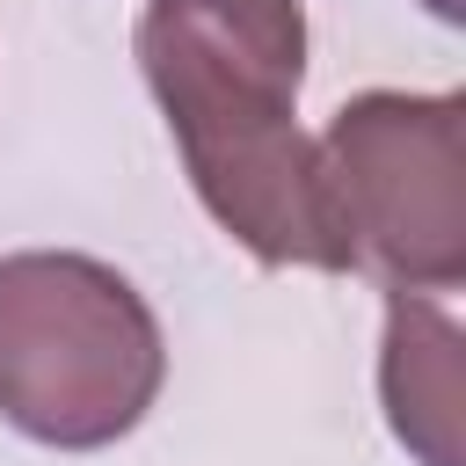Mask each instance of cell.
<instances>
[{
  "mask_svg": "<svg viewBox=\"0 0 466 466\" xmlns=\"http://www.w3.org/2000/svg\"><path fill=\"white\" fill-rule=\"evenodd\" d=\"M313 182L342 269L386 291L466 284V95H350L313 138Z\"/></svg>",
  "mask_w": 466,
  "mask_h": 466,
  "instance_id": "obj_3",
  "label": "cell"
},
{
  "mask_svg": "<svg viewBox=\"0 0 466 466\" xmlns=\"http://www.w3.org/2000/svg\"><path fill=\"white\" fill-rule=\"evenodd\" d=\"M422 7H430L437 22H459V15H466V0H422Z\"/></svg>",
  "mask_w": 466,
  "mask_h": 466,
  "instance_id": "obj_5",
  "label": "cell"
},
{
  "mask_svg": "<svg viewBox=\"0 0 466 466\" xmlns=\"http://www.w3.org/2000/svg\"><path fill=\"white\" fill-rule=\"evenodd\" d=\"M379 400L393 437L422 466H459V328L422 291H386V350H379Z\"/></svg>",
  "mask_w": 466,
  "mask_h": 466,
  "instance_id": "obj_4",
  "label": "cell"
},
{
  "mask_svg": "<svg viewBox=\"0 0 466 466\" xmlns=\"http://www.w3.org/2000/svg\"><path fill=\"white\" fill-rule=\"evenodd\" d=\"M138 73L175 131L197 204L262 269H342L313 138L299 131L306 7L299 0H146Z\"/></svg>",
  "mask_w": 466,
  "mask_h": 466,
  "instance_id": "obj_1",
  "label": "cell"
},
{
  "mask_svg": "<svg viewBox=\"0 0 466 466\" xmlns=\"http://www.w3.org/2000/svg\"><path fill=\"white\" fill-rule=\"evenodd\" d=\"M167 342L138 284L73 248L0 255V422L51 451H102L146 422Z\"/></svg>",
  "mask_w": 466,
  "mask_h": 466,
  "instance_id": "obj_2",
  "label": "cell"
}]
</instances>
